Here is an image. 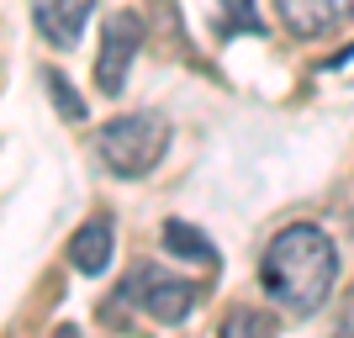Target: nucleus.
I'll use <instances>...</instances> for the list:
<instances>
[{
    "mask_svg": "<svg viewBox=\"0 0 354 338\" xmlns=\"http://www.w3.org/2000/svg\"><path fill=\"white\" fill-rule=\"evenodd\" d=\"M259 280L265 291L291 312H317L339 280V249L323 227L312 222H291L270 238L265 259H259Z\"/></svg>",
    "mask_w": 354,
    "mask_h": 338,
    "instance_id": "1",
    "label": "nucleus"
},
{
    "mask_svg": "<svg viewBox=\"0 0 354 338\" xmlns=\"http://www.w3.org/2000/svg\"><path fill=\"white\" fill-rule=\"evenodd\" d=\"M95 148H101L106 169H111L117 180H138V175H148V169L164 159L169 127H164V117H153V111H133V117L106 122L101 138H95Z\"/></svg>",
    "mask_w": 354,
    "mask_h": 338,
    "instance_id": "2",
    "label": "nucleus"
},
{
    "mask_svg": "<svg viewBox=\"0 0 354 338\" xmlns=\"http://www.w3.org/2000/svg\"><path fill=\"white\" fill-rule=\"evenodd\" d=\"M117 296H122V301H133L138 312H148L153 323H169V328L185 323L191 307H196V285H191V280H180V275H169V270H159V265H138Z\"/></svg>",
    "mask_w": 354,
    "mask_h": 338,
    "instance_id": "3",
    "label": "nucleus"
},
{
    "mask_svg": "<svg viewBox=\"0 0 354 338\" xmlns=\"http://www.w3.org/2000/svg\"><path fill=\"white\" fill-rule=\"evenodd\" d=\"M138 43H143V21L133 11H111L101 27V53H95V85L106 95H122L127 85V69L138 59Z\"/></svg>",
    "mask_w": 354,
    "mask_h": 338,
    "instance_id": "4",
    "label": "nucleus"
},
{
    "mask_svg": "<svg viewBox=\"0 0 354 338\" xmlns=\"http://www.w3.org/2000/svg\"><path fill=\"white\" fill-rule=\"evenodd\" d=\"M275 11L301 43H323L354 16V0H275Z\"/></svg>",
    "mask_w": 354,
    "mask_h": 338,
    "instance_id": "5",
    "label": "nucleus"
},
{
    "mask_svg": "<svg viewBox=\"0 0 354 338\" xmlns=\"http://www.w3.org/2000/svg\"><path fill=\"white\" fill-rule=\"evenodd\" d=\"M85 16H90V0H32V27L43 32V43H53V48L80 43Z\"/></svg>",
    "mask_w": 354,
    "mask_h": 338,
    "instance_id": "6",
    "label": "nucleus"
},
{
    "mask_svg": "<svg viewBox=\"0 0 354 338\" xmlns=\"http://www.w3.org/2000/svg\"><path fill=\"white\" fill-rule=\"evenodd\" d=\"M111 243H117L111 217L80 222V227H74V238H69V265L80 270V275H106V265H111Z\"/></svg>",
    "mask_w": 354,
    "mask_h": 338,
    "instance_id": "7",
    "label": "nucleus"
},
{
    "mask_svg": "<svg viewBox=\"0 0 354 338\" xmlns=\"http://www.w3.org/2000/svg\"><path fill=\"white\" fill-rule=\"evenodd\" d=\"M164 249L175 254V259H185V265H196V270H212V265H217L212 238L201 233V227H191V222H180V217L164 222Z\"/></svg>",
    "mask_w": 354,
    "mask_h": 338,
    "instance_id": "8",
    "label": "nucleus"
},
{
    "mask_svg": "<svg viewBox=\"0 0 354 338\" xmlns=\"http://www.w3.org/2000/svg\"><path fill=\"white\" fill-rule=\"evenodd\" d=\"M222 338H275V317L265 307H233L222 317Z\"/></svg>",
    "mask_w": 354,
    "mask_h": 338,
    "instance_id": "9",
    "label": "nucleus"
},
{
    "mask_svg": "<svg viewBox=\"0 0 354 338\" xmlns=\"http://www.w3.org/2000/svg\"><path fill=\"white\" fill-rule=\"evenodd\" d=\"M212 6H217V27L222 32H259L254 0H212Z\"/></svg>",
    "mask_w": 354,
    "mask_h": 338,
    "instance_id": "10",
    "label": "nucleus"
},
{
    "mask_svg": "<svg viewBox=\"0 0 354 338\" xmlns=\"http://www.w3.org/2000/svg\"><path fill=\"white\" fill-rule=\"evenodd\" d=\"M43 85H48L53 106H59V111H64L69 122H85V101H80V95L69 90V79H64V74H53V69H48V74H43Z\"/></svg>",
    "mask_w": 354,
    "mask_h": 338,
    "instance_id": "11",
    "label": "nucleus"
},
{
    "mask_svg": "<svg viewBox=\"0 0 354 338\" xmlns=\"http://www.w3.org/2000/svg\"><path fill=\"white\" fill-rule=\"evenodd\" d=\"M328 338H354V291L344 296V312H339V323H333V333Z\"/></svg>",
    "mask_w": 354,
    "mask_h": 338,
    "instance_id": "12",
    "label": "nucleus"
},
{
    "mask_svg": "<svg viewBox=\"0 0 354 338\" xmlns=\"http://www.w3.org/2000/svg\"><path fill=\"white\" fill-rule=\"evenodd\" d=\"M53 338H85V333H80V328H69V323H64V328H59V333H53Z\"/></svg>",
    "mask_w": 354,
    "mask_h": 338,
    "instance_id": "13",
    "label": "nucleus"
}]
</instances>
